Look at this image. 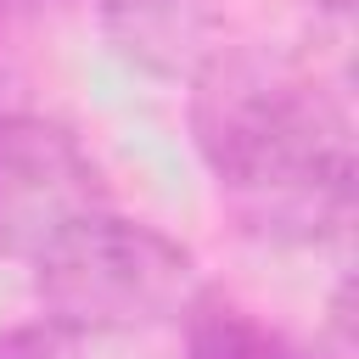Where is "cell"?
I'll return each mask as SVG.
<instances>
[{"label":"cell","instance_id":"cell-7","mask_svg":"<svg viewBox=\"0 0 359 359\" xmlns=\"http://www.w3.org/2000/svg\"><path fill=\"white\" fill-rule=\"evenodd\" d=\"M314 11H325V17H348L353 11V0H309Z\"/></svg>","mask_w":359,"mask_h":359},{"label":"cell","instance_id":"cell-2","mask_svg":"<svg viewBox=\"0 0 359 359\" xmlns=\"http://www.w3.org/2000/svg\"><path fill=\"white\" fill-rule=\"evenodd\" d=\"M28 264L45 320L73 331L79 342L180 320L185 303L196 297L191 247L118 208L79 219Z\"/></svg>","mask_w":359,"mask_h":359},{"label":"cell","instance_id":"cell-3","mask_svg":"<svg viewBox=\"0 0 359 359\" xmlns=\"http://www.w3.org/2000/svg\"><path fill=\"white\" fill-rule=\"evenodd\" d=\"M107 208L90 146L45 112H0V252L34 258L62 230Z\"/></svg>","mask_w":359,"mask_h":359},{"label":"cell","instance_id":"cell-5","mask_svg":"<svg viewBox=\"0 0 359 359\" xmlns=\"http://www.w3.org/2000/svg\"><path fill=\"white\" fill-rule=\"evenodd\" d=\"M180 325H185V359H342V353L292 348L269 320H258L247 303L224 292H196Z\"/></svg>","mask_w":359,"mask_h":359},{"label":"cell","instance_id":"cell-1","mask_svg":"<svg viewBox=\"0 0 359 359\" xmlns=\"http://www.w3.org/2000/svg\"><path fill=\"white\" fill-rule=\"evenodd\" d=\"M191 140L241 236L325 247L353 224V118L337 90L264 45H219L191 73Z\"/></svg>","mask_w":359,"mask_h":359},{"label":"cell","instance_id":"cell-4","mask_svg":"<svg viewBox=\"0 0 359 359\" xmlns=\"http://www.w3.org/2000/svg\"><path fill=\"white\" fill-rule=\"evenodd\" d=\"M101 34L151 79H191L219 50L213 0H101Z\"/></svg>","mask_w":359,"mask_h":359},{"label":"cell","instance_id":"cell-6","mask_svg":"<svg viewBox=\"0 0 359 359\" xmlns=\"http://www.w3.org/2000/svg\"><path fill=\"white\" fill-rule=\"evenodd\" d=\"M0 359H79V337L39 314L0 331Z\"/></svg>","mask_w":359,"mask_h":359}]
</instances>
